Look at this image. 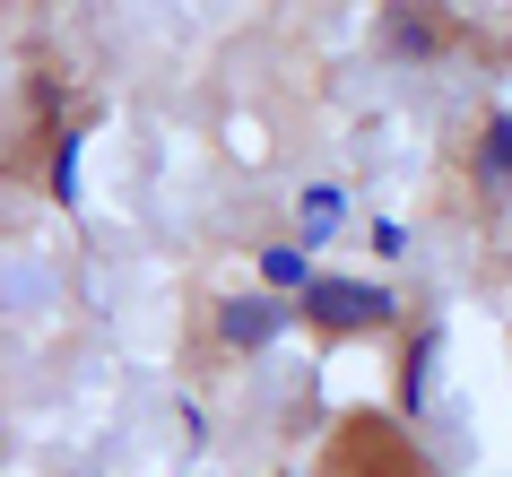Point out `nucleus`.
Listing matches in <instances>:
<instances>
[{
	"mask_svg": "<svg viewBox=\"0 0 512 477\" xmlns=\"http://www.w3.org/2000/svg\"><path fill=\"white\" fill-rule=\"evenodd\" d=\"M304 321L330 330V339H356V330H391L400 304H391V287H365V278H313L304 287Z\"/></svg>",
	"mask_w": 512,
	"mask_h": 477,
	"instance_id": "nucleus-1",
	"label": "nucleus"
},
{
	"mask_svg": "<svg viewBox=\"0 0 512 477\" xmlns=\"http://www.w3.org/2000/svg\"><path fill=\"white\" fill-rule=\"evenodd\" d=\"M278 330H287V304H270V295H226V304H217V339L243 347V356L270 347Z\"/></svg>",
	"mask_w": 512,
	"mask_h": 477,
	"instance_id": "nucleus-2",
	"label": "nucleus"
},
{
	"mask_svg": "<svg viewBox=\"0 0 512 477\" xmlns=\"http://www.w3.org/2000/svg\"><path fill=\"white\" fill-rule=\"evenodd\" d=\"M296 217H304V243H330L339 226H348V191H339V183H313V191H296Z\"/></svg>",
	"mask_w": 512,
	"mask_h": 477,
	"instance_id": "nucleus-3",
	"label": "nucleus"
},
{
	"mask_svg": "<svg viewBox=\"0 0 512 477\" xmlns=\"http://www.w3.org/2000/svg\"><path fill=\"white\" fill-rule=\"evenodd\" d=\"M434 365H443V330H417V339H408V373H400V408H426Z\"/></svg>",
	"mask_w": 512,
	"mask_h": 477,
	"instance_id": "nucleus-4",
	"label": "nucleus"
},
{
	"mask_svg": "<svg viewBox=\"0 0 512 477\" xmlns=\"http://www.w3.org/2000/svg\"><path fill=\"white\" fill-rule=\"evenodd\" d=\"M261 287H278V295H304V287H313V261H304L296 243H270V252H261Z\"/></svg>",
	"mask_w": 512,
	"mask_h": 477,
	"instance_id": "nucleus-5",
	"label": "nucleus"
},
{
	"mask_svg": "<svg viewBox=\"0 0 512 477\" xmlns=\"http://www.w3.org/2000/svg\"><path fill=\"white\" fill-rule=\"evenodd\" d=\"M79 148H87V131H61V148H53V200L61 209H79Z\"/></svg>",
	"mask_w": 512,
	"mask_h": 477,
	"instance_id": "nucleus-6",
	"label": "nucleus"
},
{
	"mask_svg": "<svg viewBox=\"0 0 512 477\" xmlns=\"http://www.w3.org/2000/svg\"><path fill=\"white\" fill-rule=\"evenodd\" d=\"M486 183H512V113H495V122H486Z\"/></svg>",
	"mask_w": 512,
	"mask_h": 477,
	"instance_id": "nucleus-7",
	"label": "nucleus"
},
{
	"mask_svg": "<svg viewBox=\"0 0 512 477\" xmlns=\"http://www.w3.org/2000/svg\"><path fill=\"white\" fill-rule=\"evenodd\" d=\"M374 252H382V261H400V252H408V226H400V217H382V226H374Z\"/></svg>",
	"mask_w": 512,
	"mask_h": 477,
	"instance_id": "nucleus-8",
	"label": "nucleus"
}]
</instances>
